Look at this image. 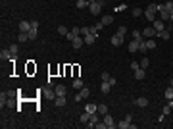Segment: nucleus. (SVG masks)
I'll list each match as a JSON object with an SVG mask.
<instances>
[{
  "instance_id": "nucleus-31",
  "label": "nucleus",
  "mask_w": 173,
  "mask_h": 129,
  "mask_svg": "<svg viewBox=\"0 0 173 129\" xmlns=\"http://www.w3.org/2000/svg\"><path fill=\"white\" fill-rule=\"evenodd\" d=\"M89 120H91V114H89V112H83L81 114V123H86Z\"/></svg>"
},
{
  "instance_id": "nucleus-36",
  "label": "nucleus",
  "mask_w": 173,
  "mask_h": 129,
  "mask_svg": "<svg viewBox=\"0 0 173 129\" xmlns=\"http://www.w3.org/2000/svg\"><path fill=\"white\" fill-rule=\"evenodd\" d=\"M10 52H12V56H18V44H10Z\"/></svg>"
},
{
  "instance_id": "nucleus-6",
  "label": "nucleus",
  "mask_w": 173,
  "mask_h": 129,
  "mask_svg": "<svg viewBox=\"0 0 173 129\" xmlns=\"http://www.w3.org/2000/svg\"><path fill=\"white\" fill-rule=\"evenodd\" d=\"M100 121V118H98V112H94V114H91V120H89V123H85L86 127H96V123Z\"/></svg>"
},
{
  "instance_id": "nucleus-27",
  "label": "nucleus",
  "mask_w": 173,
  "mask_h": 129,
  "mask_svg": "<svg viewBox=\"0 0 173 129\" xmlns=\"http://www.w3.org/2000/svg\"><path fill=\"white\" fill-rule=\"evenodd\" d=\"M98 114H100V116L108 114V106H106L104 102H100V104H98Z\"/></svg>"
},
{
  "instance_id": "nucleus-26",
  "label": "nucleus",
  "mask_w": 173,
  "mask_h": 129,
  "mask_svg": "<svg viewBox=\"0 0 173 129\" xmlns=\"http://www.w3.org/2000/svg\"><path fill=\"white\" fill-rule=\"evenodd\" d=\"M85 112L94 114V112H98V106H96V104H86V106H85Z\"/></svg>"
},
{
  "instance_id": "nucleus-21",
  "label": "nucleus",
  "mask_w": 173,
  "mask_h": 129,
  "mask_svg": "<svg viewBox=\"0 0 173 129\" xmlns=\"http://www.w3.org/2000/svg\"><path fill=\"white\" fill-rule=\"evenodd\" d=\"M135 104H137V106H141V108H146V106H148V98L141 97V98H137V100H135Z\"/></svg>"
},
{
  "instance_id": "nucleus-17",
  "label": "nucleus",
  "mask_w": 173,
  "mask_h": 129,
  "mask_svg": "<svg viewBox=\"0 0 173 129\" xmlns=\"http://www.w3.org/2000/svg\"><path fill=\"white\" fill-rule=\"evenodd\" d=\"M96 39H98V35H92V33H89V35L85 37V44H94Z\"/></svg>"
},
{
  "instance_id": "nucleus-33",
  "label": "nucleus",
  "mask_w": 173,
  "mask_h": 129,
  "mask_svg": "<svg viewBox=\"0 0 173 129\" xmlns=\"http://www.w3.org/2000/svg\"><path fill=\"white\" fill-rule=\"evenodd\" d=\"M139 64H141V68H142V69H146V68H148V64H150V60H148V58H144V56H142V60L139 62Z\"/></svg>"
},
{
  "instance_id": "nucleus-34",
  "label": "nucleus",
  "mask_w": 173,
  "mask_h": 129,
  "mask_svg": "<svg viewBox=\"0 0 173 129\" xmlns=\"http://www.w3.org/2000/svg\"><path fill=\"white\" fill-rule=\"evenodd\" d=\"M133 16H135V18H141V16H144V12H142L141 8H135L133 10Z\"/></svg>"
},
{
  "instance_id": "nucleus-10",
  "label": "nucleus",
  "mask_w": 173,
  "mask_h": 129,
  "mask_svg": "<svg viewBox=\"0 0 173 129\" xmlns=\"http://www.w3.org/2000/svg\"><path fill=\"white\" fill-rule=\"evenodd\" d=\"M158 14H160V19H162V21H167V19H171V14H169L165 8H162Z\"/></svg>"
},
{
  "instance_id": "nucleus-5",
  "label": "nucleus",
  "mask_w": 173,
  "mask_h": 129,
  "mask_svg": "<svg viewBox=\"0 0 173 129\" xmlns=\"http://www.w3.org/2000/svg\"><path fill=\"white\" fill-rule=\"evenodd\" d=\"M102 121H104V123L108 125V129H114V127H117V123L114 121V118H112L110 114H104V120H102Z\"/></svg>"
},
{
  "instance_id": "nucleus-39",
  "label": "nucleus",
  "mask_w": 173,
  "mask_h": 129,
  "mask_svg": "<svg viewBox=\"0 0 173 129\" xmlns=\"http://www.w3.org/2000/svg\"><path fill=\"white\" fill-rule=\"evenodd\" d=\"M91 33V27H81V37H86Z\"/></svg>"
},
{
  "instance_id": "nucleus-12",
  "label": "nucleus",
  "mask_w": 173,
  "mask_h": 129,
  "mask_svg": "<svg viewBox=\"0 0 173 129\" xmlns=\"http://www.w3.org/2000/svg\"><path fill=\"white\" fill-rule=\"evenodd\" d=\"M133 73H135V79H137V81H142V79L146 77V73H144V69H142V68L135 69V71H133Z\"/></svg>"
},
{
  "instance_id": "nucleus-43",
  "label": "nucleus",
  "mask_w": 173,
  "mask_h": 129,
  "mask_svg": "<svg viewBox=\"0 0 173 129\" xmlns=\"http://www.w3.org/2000/svg\"><path fill=\"white\" fill-rule=\"evenodd\" d=\"M121 10H125V4H119L117 8H115V12H121Z\"/></svg>"
},
{
  "instance_id": "nucleus-8",
  "label": "nucleus",
  "mask_w": 173,
  "mask_h": 129,
  "mask_svg": "<svg viewBox=\"0 0 173 129\" xmlns=\"http://www.w3.org/2000/svg\"><path fill=\"white\" fill-rule=\"evenodd\" d=\"M117 127H119V129H129V127H131V116L127 114V118H125V120H121V121L117 123Z\"/></svg>"
},
{
  "instance_id": "nucleus-30",
  "label": "nucleus",
  "mask_w": 173,
  "mask_h": 129,
  "mask_svg": "<svg viewBox=\"0 0 173 129\" xmlns=\"http://www.w3.org/2000/svg\"><path fill=\"white\" fill-rule=\"evenodd\" d=\"M164 97L167 98V100H171V98H173V87H167V91L164 92Z\"/></svg>"
},
{
  "instance_id": "nucleus-4",
  "label": "nucleus",
  "mask_w": 173,
  "mask_h": 129,
  "mask_svg": "<svg viewBox=\"0 0 173 129\" xmlns=\"http://www.w3.org/2000/svg\"><path fill=\"white\" fill-rule=\"evenodd\" d=\"M156 35H158V31H156L154 27H146V29H142V37H146V39H154Z\"/></svg>"
},
{
  "instance_id": "nucleus-35",
  "label": "nucleus",
  "mask_w": 173,
  "mask_h": 129,
  "mask_svg": "<svg viewBox=\"0 0 173 129\" xmlns=\"http://www.w3.org/2000/svg\"><path fill=\"white\" fill-rule=\"evenodd\" d=\"M29 41V33H19V42Z\"/></svg>"
},
{
  "instance_id": "nucleus-28",
  "label": "nucleus",
  "mask_w": 173,
  "mask_h": 129,
  "mask_svg": "<svg viewBox=\"0 0 173 129\" xmlns=\"http://www.w3.org/2000/svg\"><path fill=\"white\" fill-rule=\"evenodd\" d=\"M100 21H102V23H104V25H110V23L114 21V16H104V18H102V19H100Z\"/></svg>"
},
{
  "instance_id": "nucleus-20",
  "label": "nucleus",
  "mask_w": 173,
  "mask_h": 129,
  "mask_svg": "<svg viewBox=\"0 0 173 129\" xmlns=\"http://www.w3.org/2000/svg\"><path fill=\"white\" fill-rule=\"evenodd\" d=\"M65 102H68V100H65V97H56V98H54V104H56L58 108H64Z\"/></svg>"
},
{
  "instance_id": "nucleus-18",
  "label": "nucleus",
  "mask_w": 173,
  "mask_h": 129,
  "mask_svg": "<svg viewBox=\"0 0 173 129\" xmlns=\"http://www.w3.org/2000/svg\"><path fill=\"white\" fill-rule=\"evenodd\" d=\"M42 92H44V97L48 98V100H54V98H56V91H52V87H48L46 91H42Z\"/></svg>"
},
{
  "instance_id": "nucleus-46",
  "label": "nucleus",
  "mask_w": 173,
  "mask_h": 129,
  "mask_svg": "<svg viewBox=\"0 0 173 129\" xmlns=\"http://www.w3.org/2000/svg\"><path fill=\"white\" fill-rule=\"evenodd\" d=\"M169 87H173V77H171V81H169Z\"/></svg>"
},
{
  "instance_id": "nucleus-24",
  "label": "nucleus",
  "mask_w": 173,
  "mask_h": 129,
  "mask_svg": "<svg viewBox=\"0 0 173 129\" xmlns=\"http://www.w3.org/2000/svg\"><path fill=\"white\" fill-rule=\"evenodd\" d=\"M73 89L81 91V89H83V79H79V77H75V79H73Z\"/></svg>"
},
{
  "instance_id": "nucleus-14",
  "label": "nucleus",
  "mask_w": 173,
  "mask_h": 129,
  "mask_svg": "<svg viewBox=\"0 0 173 129\" xmlns=\"http://www.w3.org/2000/svg\"><path fill=\"white\" fill-rule=\"evenodd\" d=\"M12 58H14V56H12L10 48H8V50H2V52H0V60H2V62H6V60H12Z\"/></svg>"
},
{
  "instance_id": "nucleus-29",
  "label": "nucleus",
  "mask_w": 173,
  "mask_h": 129,
  "mask_svg": "<svg viewBox=\"0 0 173 129\" xmlns=\"http://www.w3.org/2000/svg\"><path fill=\"white\" fill-rule=\"evenodd\" d=\"M164 8L167 10L169 14H173V0H167V2H165V4H164Z\"/></svg>"
},
{
  "instance_id": "nucleus-2",
  "label": "nucleus",
  "mask_w": 173,
  "mask_h": 129,
  "mask_svg": "<svg viewBox=\"0 0 173 129\" xmlns=\"http://www.w3.org/2000/svg\"><path fill=\"white\" fill-rule=\"evenodd\" d=\"M79 35H81V27H73V29H69V33L65 35V39H68V41L71 42L73 39H75V37H79Z\"/></svg>"
},
{
  "instance_id": "nucleus-25",
  "label": "nucleus",
  "mask_w": 173,
  "mask_h": 129,
  "mask_svg": "<svg viewBox=\"0 0 173 129\" xmlns=\"http://www.w3.org/2000/svg\"><path fill=\"white\" fill-rule=\"evenodd\" d=\"M37 37H39V29H37V27H31V31H29V41H35Z\"/></svg>"
},
{
  "instance_id": "nucleus-44",
  "label": "nucleus",
  "mask_w": 173,
  "mask_h": 129,
  "mask_svg": "<svg viewBox=\"0 0 173 129\" xmlns=\"http://www.w3.org/2000/svg\"><path fill=\"white\" fill-rule=\"evenodd\" d=\"M169 112H171V108H169V106H165V108H164V116H167Z\"/></svg>"
},
{
  "instance_id": "nucleus-38",
  "label": "nucleus",
  "mask_w": 173,
  "mask_h": 129,
  "mask_svg": "<svg viewBox=\"0 0 173 129\" xmlns=\"http://www.w3.org/2000/svg\"><path fill=\"white\" fill-rule=\"evenodd\" d=\"M125 33H127V27H123V25H121V27H119L117 31H115V35H119V37H123Z\"/></svg>"
},
{
  "instance_id": "nucleus-32",
  "label": "nucleus",
  "mask_w": 173,
  "mask_h": 129,
  "mask_svg": "<svg viewBox=\"0 0 173 129\" xmlns=\"http://www.w3.org/2000/svg\"><path fill=\"white\" fill-rule=\"evenodd\" d=\"M68 33H69V29H65L64 25H60V27H58V35H62V37H65Z\"/></svg>"
},
{
  "instance_id": "nucleus-16",
  "label": "nucleus",
  "mask_w": 173,
  "mask_h": 129,
  "mask_svg": "<svg viewBox=\"0 0 173 129\" xmlns=\"http://www.w3.org/2000/svg\"><path fill=\"white\" fill-rule=\"evenodd\" d=\"M54 91H56V97H65V85H56Z\"/></svg>"
},
{
  "instance_id": "nucleus-9",
  "label": "nucleus",
  "mask_w": 173,
  "mask_h": 129,
  "mask_svg": "<svg viewBox=\"0 0 173 129\" xmlns=\"http://www.w3.org/2000/svg\"><path fill=\"white\" fill-rule=\"evenodd\" d=\"M31 31V21H19V33H29Z\"/></svg>"
},
{
  "instance_id": "nucleus-40",
  "label": "nucleus",
  "mask_w": 173,
  "mask_h": 129,
  "mask_svg": "<svg viewBox=\"0 0 173 129\" xmlns=\"http://www.w3.org/2000/svg\"><path fill=\"white\" fill-rule=\"evenodd\" d=\"M110 77H112V75H110L108 71H104V73L100 75V79H102V81H110Z\"/></svg>"
},
{
  "instance_id": "nucleus-23",
  "label": "nucleus",
  "mask_w": 173,
  "mask_h": 129,
  "mask_svg": "<svg viewBox=\"0 0 173 129\" xmlns=\"http://www.w3.org/2000/svg\"><path fill=\"white\" fill-rule=\"evenodd\" d=\"M158 37H160V39H164V41H167V39L171 37V33H169V29H164V31H160V33H158Z\"/></svg>"
},
{
  "instance_id": "nucleus-3",
  "label": "nucleus",
  "mask_w": 173,
  "mask_h": 129,
  "mask_svg": "<svg viewBox=\"0 0 173 129\" xmlns=\"http://www.w3.org/2000/svg\"><path fill=\"white\" fill-rule=\"evenodd\" d=\"M89 12H91L92 16H98L102 12V6L98 4V2H91V4H89Z\"/></svg>"
},
{
  "instance_id": "nucleus-7",
  "label": "nucleus",
  "mask_w": 173,
  "mask_h": 129,
  "mask_svg": "<svg viewBox=\"0 0 173 129\" xmlns=\"http://www.w3.org/2000/svg\"><path fill=\"white\" fill-rule=\"evenodd\" d=\"M71 44H73V48H81V46H85V37H81V35L75 37L71 41Z\"/></svg>"
},
{
  "instance_id": "nucleus-41",
  "label": "nucleus",
  "mask_w": 173,
  "mask_h": 129,
  "mask_svg": "<svg viewBox=\"0 0 173 129\" xmlns=\"http://www.w3.org/2000/svg\"><path fill=\"white\" fill-rule=\"evenodd\" d=\"M96 129H108V125H106L104 121H98V123H96Z\"/></svg>"
},
{
  "instance_id": "nucleus-11",
  "label": "nucleus",
  "mask_w": 173,
  "mask_h": 129,
  "mask_svg": "<svg viewBox=\"0 0 173 129\" xmlns=\"http://www.w3.org/2000/svg\"><path fill=\"white\" fill-rule=\"evenodd\" d=\"M152 23H154L152 27H154V29H156L158 33H160V31H164V29H165V25H164V21H162V19H154Z\"/></svg>"
},
{
  "instance_id": "nucleus-42",
  "label": "nucleus",
  "mask_w": 173,
  "mask_h": 129,
  "mask_svg": "<svg viewBox=\"0 0 173 129\" xmlns=\"http://www.w3.org/2000/svg\"><path fill=\"white\" fill-rule=\"evenodd\" d=\"M141 68V64H139V62H131V69L133 71H135V69H139Z\"/></svg>"
},
{
  "instance_id": "nucleus-45",
  "label": "nucleus",
  "mask_w": 173,
  "mask_h": 129,
  "mask_svg": "<svg viewBox=\"0 0 173 129\" xmlns=\"http://www.w3.org/2000/svg\"><path fill=\"white\" fill-rule=\"evenodd\" d=\"M169 31H173V19H171V23H169Z\"/></svg>"
},
{
  "instance_id": "nucleus-13",
  "label": "nucleus",
  "mask_w": 173,
  "mask_h": 129,
  "mask_svg": "<svg viewBox=\"0 0 173 129\" xmlns=\"http://www.w3.org/2000/svg\"><path fill=\"white\" fill-rule=\"evenodd\" d=\"M129 52H139V46H141V42H139V41H135V39H133V41L131 42H129Z\"/></svg>"
},
{
  "instance_id": "nucleus-19",
  "label": "nucleus",
  "mask_w": 173,
  "mask_h": 129,
  "mask_svg": "<svg viewBox=\"0 0 173 129\" xmlns=\"http://www.w3.org/2000/svg\"><path fill=\"white\" fill-rule=\"evenodd\" d=\"M100 91H102V94H108V92L112 91V85H110L108 81H102V85H100Z\"/></svg>"
},
{
  "instance_id": "nucleus-22",
  "label": "nucleus",
  "mask_w": 173,
  "mask_h": 129,
  "mask_svg": "<svg viewBox=\"0 0 173 129\" xmlns=\"http://www.w3.org/2000/svg\"><path fill=\"white\" fill-rule=\"evenodd\" d=\"M89 4H91V2H89V0H77V8L79 10H85V8H89Z\"/></svg>"
},
{
  "instance_id": "nucleus-47",
  "label": "nucleus",
  "mask_w": 173,
  "mask_h": 129,
  "mask_svg": "<svg viewBox=\"0 0 173 129\" xmlns=\"http://www.w3.org/2000/svg\"><path fill=\"white\" fill-rule=\"evenodd\" d=\"M89 2H98V0H89Z\"/></svg>"
},
{
  "instance_id": "nucleus-37",
  "label": "nucleus",
  "mask_w": 173,
  "mask_h": 129,
  "mask_svg": "<svg viewBox=\"0 0 173 129\" xmlns=\"http://www.w3.org/2000/svg\"><path fill=\"white\" fill-rule=\"evenodd\" d=\"M146 48H156V41L154 39H148V41H146Z\"/></svg>"
},
{
  "instance_id": "nucleus-15",
  "label": "nucleus",
  "mask_w": 173,
  "mask_h": 129,
  "mask_svg": "<svg viewBox=\"0 0 173 129\" xmlns=\"http://www.w3.org/2000/svg\"><path fill=\"white\" fill-rule=\"evenodd\" d=\"M110 42H112V46H119V44L123 42V37H119V35H112Z\"/></svg>"
},
{
  "instance_id": "nucleus-1",
  "label": "nucleus",
  "mask_w": 173,
  "mask_h": 129,
  "mask_svg": "<svg viewBox=\"0 0 173 129\" xmlns=\"http://www.w3.org/2000/svg\"><path fill=\"white\" fill-rule=\"evenodd\" d=\"M89 97H91V91H89L86 87H83L81 91H79L77 94H75V100H77V102H81V100H85V98H89Z\"/></svg>"
}]
</instances>
